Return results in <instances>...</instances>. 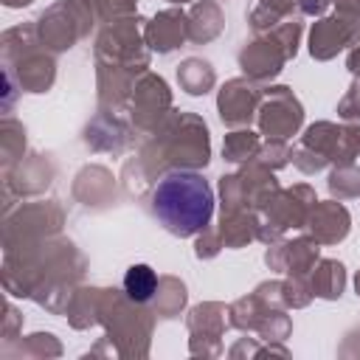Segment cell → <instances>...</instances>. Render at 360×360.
<instances>
[{"label": "cell", "instance_id": "cell-1", "mask_svg": "<svg viewBox=\"0 0 360 360\" xmlns=\"http://www.w3.org/2000/svg\"><path fill=\"white\" fill-rule=\"evenodd\" d=\"M152 214L174 236H191L211 222L214 191L197 172H169L152 188Z\"/></svg>", "mask_w": 360, "mask_h": 360}, {"label": "cell", "instance_id": "cell-2", "mask_svg": "<svg viewBox=\"0 0 360 360\" xmlns=\"http://www.w3.org/2000/svg\"><path fill=\"white\" fill-rule=\"evenodd\" d=\"M155 287H158V276L149 264H132L124 276V290L135 304L149 301L155 295Z\"/></svg>", "mask_w": 360, "mask_h": 360}]
</instances>
